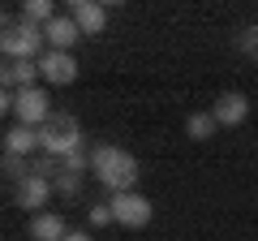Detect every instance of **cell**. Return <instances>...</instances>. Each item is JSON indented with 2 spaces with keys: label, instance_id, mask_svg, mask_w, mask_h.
Here are the masks:
<instances>
[{
  "label": "cell",
  "instance_id": "1",
  "mask_svg": "<svg viewBox=\"0 0 258 241\" xmlns=\"http://www.w3.org/2000/svg\"><path fill=\"white\" fill-rule=\"evenodd\" d=\"M91 172L108 194H129L138 186V159L129 155L125 147H112V142L91 151Z\"/></svg>",
  "mask_w": 258,
  "mask_h": 241
},
{
  "label": "cell",
  "instance_id": "2",
  "mask_svg": "<svg viewBox=\"0 0 258 241\" xmlns=\"http://www.w3.org/2000/svg\"><path fill=\"white\" fill-rule=\"evenodd\" d=\"M0 52H5V61H43L47 39L30 22H9V26L0 30Z\"/></svg>",
  "mask_w": 258,
  "mask_h": 241
},
{
  "label": "cell",
  "instance_id": "3",
  "mask_svg": "<svg viewBox=\"0 0 258 241\" xmlns=\"http://www.w3.org/2000/svg\"><path fill=\"white\" fill-rule=\"evenodd\" d=\"M78 147H82V125H78V116H69V112H56L43 130H39V151H43V155L64 159Z\"/></svg>",
  "mask_w": 258,
  "mask_h": 241
},
{
  "label": "cell",
  "instance_id": "4",
  "mask_svg": "<svg viewBox=\"0 0 258 241\" xmlns=\"http://www.w3.org/2000/svg\"><path fill=\"white\" fill-rule=\"evenodd\" d=\"M108 207H112V215H116L120 228H147L151 215H155L151 198H147V194H138V190H129V194H112V198H108Z\"/></svg>",
  "mask_w": 258,
  "mask_h": 241
},
{
  "label": "cell",
  "instance_id": "5",
  "mask_svg": "<svg viewBox=\"0 0 258 241\" xmlns=\"http://www.w3.org/2000/svg\"><path fill=\"white\" fill-rule=\"evenodd\" d=\"M18 125H30V130H43L47 120L56 116L52 112V95L47 86H30V91H18V108H13Z\"/></svg>",
  "mask_w": 258,
  "mask_h": 241
},
{
  "label": "cell",
  "instance_id": "6",
  "mask_svg": "<svg viewBox=\"0 0 258 241\" xmlns=\"http://www.w3.org/2000/svg\"><path fill=\"white\" fill-rule=\"evenodd\" d=\"M52 194H56V181H43V176H35V172H30L26 181H22V186L13 190V203H18L22 211L39 215V211H47V203H52Z\"/></svg>",
  "mask_w": 258,
  "mask_h": 241
},
{
  "label": "cell",
  "instance_id": "7",
  "mask_svg": "<svg viewBox=\"0 0 258 241\" xmlns=\"http://www.w3.org/2000/svg\"><path fill=\"white\" fill-rule=\"evenodd\" d=\"M39 74H43L47 86H69V82H78V61H74V52H52V47H47L43 61H39Z\"/></svg>",
  "mask_w": 258,
  "mask_h": 241
},
{
  "label": "cell",
  "instance_id": "8",
  "mask_svg": "<svg viewBox=\"0 0 258 241\" xmlns=\"http://www.w3.org/2000/svg\"><path fill=\"white\" fill-rule=\"evenodd\" d=\"M211 116L220 120V130H237V125H245V116H249V99L241 91H224L220 99L211 103Z\"/></svg>",
  "mask_w": 258,
  "mask_h": 241
},
{
  "label": "cell",
  "instance_id": "9",
  "mask_svg": "<svg viewBox=\"0 0 258 241\" xmlns=\"http://www.w3.org/2000/svg\"><path fill=\"white\" fill-rule=\"evenodd\" d=\"M64 13L78 22V30L82 35H103V26H108V9H103L99 0H74V5H64Z\"/></svg>",
  "mask_w": 258,
  "mask_h": 241
},
{
  "label": "cell",
  "instance_id": "10",
  "mask_svg": "<svg viewBox=\"0 0 258 241\" xmlns=\"http://www.w3.org/2000/svg\"><path fill=\"white\" fill-rule=\"evenodd\" d=\"M43 39H47L52 52H74V43L82 39V30H78V22L69 18V13H56V18L43 26Z\"/></svg>",
  "mask_w": 258,
  "mask_h": 241
},
{
  "label": "cell",
  "instance_id": "11",
  "mask_svg": "<svg viewBox=\"0 0 258 241\" xmlns=\"http://www.w3.org/2000/svg\"><path fill=\"white\" fill-rule=\"evenodd\" d=\"M39 61H5V69H0V82H5V91H30V86H39Z\"/></svg>",
  "mask_w": 258,
  "mask_h": 241
},
{
  "label": "cell",
  "instance_id": "12",
  "mask_svg": "<svg viewBox=\"0 0 258 241\" xmlns=\"http://www.w3.org/2000/svg\"><path fill=\"white\" fill-rule=\"evenodd\" d=\"M26 237L30 241H64L69 237V224H64L60 211H39V215H30Z\"/></svg>",
  "mask_w": 258,
  "mask_h": 241
},
{
  "label": "cell",
  "instance_id": "13",
  "mask_svg": "<svg viewBox=\"0 0 258 241\" xmlns=\"http://www.w3.org/2000/svg\"><path fill=\"white\" fill-rule=\"evenodd\" d=\"M5 155L35 159V155H39V130H30V125H18V120H13L9 130H5Z\"/></svg>",
  "mask_w": 258,
  "mask_h": 241
},
{
  "label": "cell",
  "instance_id": "14",
  "mask_svg": "<svg viewBox=\"0 0 258 241\" xmlns=\"http://www.w3.org/2000/svg\"><path fill=\"white\" fill-rule=\"evenodd\" d=\"M56 13L60 9H56L52 0H26V5H22V22H30V26H39V30H43Z\"/></svg>",
  "mask_w": 258,
  "mask_h": 241
},
{
  "label": "cell",
  "instance_id": "15",
  "mask_svg": "<svg viewBox=\"0 0 258 241\" xmlns=\"http://www.w3.org/2000/svg\"><path fill=\"white\" fill-rule=\"evenodd\" d=\"M215 130H220V120H215L211 112H194V116L185 120V134H189L194 142H207V138H215Z\"/></svg>",
  "mask_w": 258,
  "mask_h": 241
},
{
  "label": "cell",
  "instance_id": "16",
  "mask_svg": "<svg viewBox=\"0 0 258 241\" xmlns=\"http://www.w3.org/2000/svg\"><path fill=\"white\" fill-rule=\"evenodd\" d=\"M0 172H5V181L18 190L22 181L30 176V159H22V155H5V159H0Z\"/></svg>",
  "mask_w": 258,
  "mask_h": 241
},
{
  "label": "cell",
  "instance_id": "17",
  "mask_svg": "<svg viewBox=\"0 0 258 241\" xmlns=\"http://www.w3.org/2000/svg\"><path fill=\"white\" fill-rule=\"evenodd\" d=\"M56 198H60V203H78V198H82V176L60 172L56 176Z\"/></svg>",
  "mask_w": 258,
  "mask_h": 241
},
{
  "label": "cell",
  "instance_id": "18",
  "mask_svg": "<svg viewBox=\"0 0 258 241\" xmlns=\"http://www.w3.org/2000/svg\"><path fill=\"white\" fill-rule=\"evenodd\" d=\"M30 172H35V176H43V181H56V176L64 172V164H60L56 155H43V151H39V155L30 159Z\"/></svg>",
  "mask_w": 258,
  "mask_h": 241
},
{
  "label": "cell",
  "instance_id": "19",
  "mask_svg": "<svg viewBox=\"0 0 258 241\" xmlns=\"http://www.w3.org/2000/svg\"><path fill=\"white\" fill-rule=\"evenodd\" d=\"M232 47L241 56H249V61H258V26H241L237 39H232Z\"/></svg>",
  "mask_w": 258,
  "mask_h": 241
},
{
  "label": "cell",
  "instance_id": "20",
  "mask_svg": "<svg viewBox=\"0 0 258 241\" xmlns=\"http://www.w3.org/2000/svg\"><path fill=\"white\" fill-rule=\"evenodd\" d=\"M60 164H64V172H74V176H86V172H91V151H86V142H82L78 151H69V155H64Z\"/></svg>",
  "mask_w": 258,
  "mask_h": 241
},
{
  "label": "cell",
  "instance_id": "21",
  "mask_svg": "<svg viewBox=\"0 0 258 241\" xmlns=\"http://www.w3.org/2000/svg\"><path fill=\"white\" fill-rule=\"evenodd\" d=\"M103 224H116V215H112L108 203H95L91 207V228H103Z\"/></svg>",
  "mask_w": 258,
  "mask_h": 241
},
{
  "label": "cell",
  "instance_id": "22",
  "mask_svg": "<svg viewBox=\"0 0 258 241\" xmlns=\"http://www.w3.org/2000/svg\"><path fill=\"white\" fill-rule=\"evenodd\" d=\"M64 241H95V237L86 228H69V237H64Z\"/></svg>",
  "mask_w": 258,
  "mask_h": 241
}]
</instances>
